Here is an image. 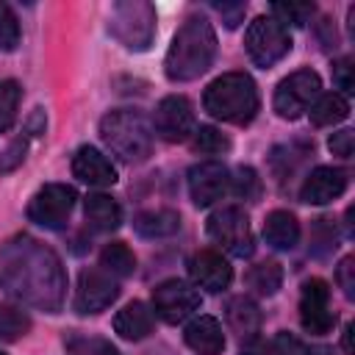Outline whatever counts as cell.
Instances as JSON below:
<instances>
[{"label": "cell", "instance_id": "1", "mask_svg": "<svg viewBox=\"0 0 355 355\" xmlns=\"http://www.w3.org/2000/svg\"><path fill=\"white\" fill-rule=\"evenodd\" d=\"M3 288L47 313H58L67 294V277L58 255L31 236H17L0 250Z\"/></svg>", "mask_w": 355, "mask_h": 355}, {"label": "cell", "instance_id": "2", "mask_svg": "<svg viewBox=\"0 0 355 355\" xmlns=\"http://www.w3.org/2000/svg\"><path fill=\"white\" fill-rule=\"evenodd\" d=\"M216 58V33L211 28V22L205 17H189L164 58V72L169 80L175 83H186L200 78L202 72H208V67Z\"/></svg>", "mask_w": 355, "mask_h": 355}, {"label": "cell", "instance_id": "3", "mask_svg": "<svg viewBox=\"0 0 355 355\" xmlns=\"http://www.w3.org/2000/svg\"><path fill=\"white\" fill-rule=\"evenodd\" d=\"M202 105L214 119L230 125H250L258 114V89L247 72H225L208 83Z\"/></svg>", "mask_w": 355, "mask_h": 355}, {"label": "cell", "instance_id": "4", "mask_svg": "<svg viewBox=\"0 0 355 355\" xmlns=\"http://www.w3.org/2000/svg\"><path fill=\"white\" fill-rule=\"evenodd\" d=\"M153 125L141 111L133 108H116L103 116L100 122V139L103 144L125 164H139L153 150Z\"/></svg>", "mask_w": 355, "mask_h": 355}, {"label": "cell", "instance_id": "5", "mask_svg": "<svg viewBox=\"0 0 355 355\" xmlns=\"http://www.w3.org/2000/svg\"><path fill=\"white\" fill-rule=\"evenodd\" d=\"M244 47H247V55L255 67L269 69L291 53V33L272 14L269 17L263 14V17H255L250 22L247 36H244Z\"/></svg>", "mask_w": 355, "mask_h": 355}, {"label": "cell", "instance_id": "6", "mask_svg": "<svg viewBox=\"0 0 355 355\" xmlns=\"http://www.w3.org/2000/svg\"><path fill=\"white\" fill-rule=\"evenodd\" d=\"M108 28L128 50H147L155 36V11L150 3L141 0L116 3Z\"/></svg>", "mask_w": 355, "mask_h": 355}, {"label": "cell", "instance_id": "7", "mask_svg": "<svg viewBox=\"0 0 355 355\" xmlns=\"http://www.w3.org/2000/svg\"><path fill=\"white\" fill-rule=\"evenodd\" d=\"M208 236L230 255L250 258L255 252V239L250 230V216L239 205H225L208 216Z\"/></svg>", "mask_w": 355, "mask_h": 355}, {"label": "cell", "instance_id": "8", "mask_svg": "<svg viewBox=\"0 0 355 355\" xmlns=\"http://www.w3.org/2000/svg\"><path fill=\"white\" fill-rule=\"evenodd\" d=\"M322 78L313 69H297L283 78L275 89V111L283 119H300L319 97Z\"/></svg>", "mask_w": 355, "mask_h": 355}, {"label": "cell", "instance_id": "9", "mask_svg": "<svg viewBox=\"0 0 355 355\" xmlns=\"http://www.w3.org/2000/svg\"><path fill=\"white\" fill-rule=\"evenodd\" d=\"M78 191L67 183H47L42 186L28 202V219L47 230H61L75 208Z\"/></svg>", "mask_w": 355, "mask_h": 355}, {"label": "cell", "instance_id": "10", "mask_svg": "<svg viewBox=\"0 0 355 355\" xmlns=\"http://www.w3.org/2000/svg\"><path fill=\"white\" fill-rule=\"evenodd\" d=\"M200 302H202L200 291H197L191 283L178 280V277L164 280V283H158V286L153 288V311H155V316H161L166 324L183 322L186 316H191V313L200 308Z\"/></svg>", "mask_w": 355, "mask_h": 355}, {"label": "cell", "instance_id": "11", "mask_svg": "<svg viewBox=\"0 0 355 355\" xmlns=\"http://www.w3.org/2000/svg\"><path fill=\"white\" fill-rule=\"evenodd\" d=\"M300 322L305 333L324 336L336 324V313L330 311V288L322 277H311L302 283V297H300Z\"/></svg>", "mask_w": 355, "mask_h": 355}, {"label": "cell", "instance_id": "12", "mask_svg": "<svg viewBox=\"0 0 355 355\" xmlns=\"http://www.w3.org/2000/svg\"><path fill=\"white\" fill-rule=\"evenodd\" d=\"M153 133H158L164 141H186L194 133V111L191 103L180 94H169L158 103L153 116Z\"/></svg>", "mask_w": 355, "mask_h": 355}, {"label": "cell", "instance_id": "13", "mask_svg": "<svg viewBox=\"0 0 355 355\" xmlns=\"http://www.w3.org/2000/svg\"><path fill=\"white\" fill-rule=\"evenodd\" d=\"M119 297L116 280L103 269H83L78 275L75 288V311L78 313H100Z\"/></svg>", "mask_w": 355, "mask_h": 355}, {"label": "cell", "instance_id": "14", "mask_svg": "<svg viewBox=\"0 0 355 355\" xmlns=\"http://www.w3.org/2000/svg\"><path fill=\"white\" fill-rule=\"evenodd\" d=\"M230 189V172L219 161H202L189 169V194L197 208H205L222 200Z\"/></svg>", "mask_w": 355, "mask_h": 355}, {"label": "cell", "instance_id": "15", "mask_svg": "<svg viewBox=\"0 0 355 355\" xmlns=\"http://www.w3.org/2000/svg\"><path fill=\"white\" fill-rule=\"evenodd\" d=\"M189 275L194 280L197 288H205L211 294H219L230 286L233 280V266L227 263V258H222V252L216 250H200L189 258Z\"/></svg>", "mask_w": 355, "mask_h": 355}, {"label": "cell", "instance_id": "16", "mask_svg": "<svg viewBox=\"0 0 355 355\" xmlns=\"http://www.w3.org/2000/svg\"><path fill=\"white\" fill-rule=\"evenodd\" d=\"M347 191V172L338 166H316L300 189V200L308 205H324Z\"/></svg>", "mask_w": 355, "mask_h": 355}, {"label": "cell", "instance_id": "17", "mask_svg": "<svg viewBox=\"0 0 355 355\" xmlns=\"http://www.w3.org/2000/svg\"><path fill=\"white\" fill-rule=\"evenodd\" d=\"M72 175L89 186H111L116 183V169L114 164L97 150V147H80L72 155Z\"/></svg>", "mask_w": 355, "mask_h": 355}, {"label": "cell", "instance_id": "18", "mask_svg": "<svg viewBox=\"0 0 355 355\" xmlns=\"http://www.w3.org/2000/svg\"><path fill=\"white\" fill-rule=\"evenodd\" d=\"M225 319H227L230 330H233L241 341H255V338H258V333H261V322H263L261 308H258L250 297H244V294H239V297H230V300H227Z\"/></svg>", "mask_w": 355, "mask_h": 355}, {"label": "cell", "instance_id": "19", "mask_svg": "<svg viewBox=\"0 0 355 355\" xmlns=\"http://www.w3.org/2000/svg\"><path fill=\"white\" fill-rule=\"evenodd\" d=\"M183 338L197 355H222V349H225V333L214 316H197L186 327Z\"/></svg>", "mask_w": 355, "mask_h": 355}, {"label": "cell", "instance_id": "20", "mask_svg": "<svg viewBox=\"0 0 355 355\" xmlns=\"http://www.w3.org/2000/svg\"><path fill=\"white\" fill-rule=\"evenodd\" d=\"M153 324H155L153 311H150L144 302H139V300L128 302V305L114 316V333L122 336V338H128V341H141V338H147V336L153 333Z\"/></svg>", "mask_w": 355, "mask_h": 355}, {"label": "cell", "instance_id": "21", "mask_svg": "<svg viewBox=\"0 0 355 355\" xmlns=\"http://www.w3.org/2000/svg\"><path fill=\"white\" fill-rule=\"evenodd\" d=\"M263 239L275 250H291L300 241V222L291 211H269L263 219Z\"/></svg>", "mask_w": 355, "mask_h": 355}, {"label": "cell", "instance_id": "22", "mask_svg": "<svg viewBox=\"0 0 355 355\" xmlns=\"http://www.w3.org/2000/svg\"><path fill=\"white\" fill-rule=\"evenodd\" d=\"M83 214H86V222L100 230V233H108V230H116L122 225V208L114 197L108 194H89L83 200Z\"/></svg>", "mask_w": 355, "mask_h": 355}, {"label": "cell", "instance_id": "23", "mask_svg": "<svg viewBox=\"0 0 355 355\" xmlns=\"http://www.w3.org/2000/svg\"><path fill=\"white\" fill-rule=\"evenodd\" d=\"M133 230L144 239H166L180 230V214L172 208H153L141 211L133 219Z\"/></svg>", "mask_w": 355, "mask_h": 355}, {"label": "cell", "instance_id": "24", "mask_svg": "<svg viewBox=\"0 0 355 355\" xmlns=\"http://www.w3.org/2000/svg\"><path fill=\"white\" fill-rule=\"evenodd\" d=\"M308 111H311V122L316 128H327V125H338L341 119L349 116V103L344 94L330 92V94H319Z\"/></svg>", "mask_w": 355, "mask_h": 355}, {"label": "cell", "instance_id": "25", "mask_svg": "<svg viewBox=\"0 0 355 355\" xmlns=\"http://www.w3.org/2000/svg\"><path fill=\"white\" fill-rule=\"evenodd\" d=\"M244 283L250 286V291H255L261 297H272L283 286V266L277 261H261L247 272Z\"/></svg>", "mask_w": 355, "mask_h": 355}, {"label": "cell", "instance_id": "26", "mask_svg": "<svg viewBox=\"0 0 355 355\" xmlns=\"http://www.w3.org/2000/svg\"><path fill=\"white\" fill-rule=\"evenodd\" d=\"M100 266H103L108 275H114V277H130V275L136 272V255L130 252L128 244L111 241V244H105L103 252H100Z\"/></svg>", "mask_w": 355, "mask_h": 355}, {"label": "cell", "instance_id": "27", "mask_svg": "<svg viewBox=\"0 0 355 355\" xmlns=\"http://www.w3.org/2000/svg\"><path fill=\"white\" fill-rule=\"evenodd\" d=\"M31 330V316L22 308L0 305V338L3 341H19Z\"/></svg>", "mask_w": 355, "mask_h": 355}, {"label": "cell", "instance_id": "28", "mask_svg": "<svg viewBox=\"0 0 355 355\" xmlns=\"http://www.w3.org/2000/svg\"><path fill=\"white\" fill-rule=\"evenodd\" d=\"M338 247V230H336V222L327 219V216H319L313 219L311 225V250L316 255H327Z\"/></svg>", "mask_w": 355, "mask_h": 355}, {"label": "cell", "instance_id": "29", "mask_svg": "<svg viewBox=\"0 0 355 355\" xmlns=\"http://www.w3.org/2000/svg\"><path fill=\"white\" fill-rule=\"evenodd\" d=\"M272 349H275V355H333L330 347L305 344V341H300L291 333H277L275 341H272Z\"/></svg>", "mask_w": 355, "mask_h": 355}, {"label": "cell", "instance_id": "30", "mask_svg": "<svg viewBox=\"0 0 355 355\" xmlns=\"http://www.w3.org/2000/svg\"><path fill=\"white\" fill-rule=\"evenodd\" d=\"M19 97H22V89L17 80H0V133L14 125Z\"/></svg>", "mask_w": 355, "mask_h": 355}, {"label": "cell", "instance_id": "31", "mask_svg": "<svg viewBox=\"0 0 355 355\" xmlns=\"http://www.w3.org/2000/svg\"><path fill=\"white\" fill-rule=\"evenodd\" d=\"M313 14H316L313 3H275L272 6V17L286 28L288 25H305Z\"/></svg>", "mask_w": 355, "mask_h": 355}, {"label": "cell", "instance_id": "32", "mask_svg": "<svg viewBox=\"0 0 355 355\" xmlns=\"http://www.w3.org/2000/svg\"><path fill=\"white\" fill-rule=\"evenodd\" d=\"M194 147L205 155H222V153L230 150V139L222 130L211 128V125H200L194 130Z\"/></svg>", "mask_w": 355, "mask_h": 355}, {"label": "cell", "instance_id": "33", "mask_svg": "<svg viewBox=\"0 0 355 355\" xmlns=\"http://www.w3.org/2000/svg\"><path fill=\"white\" fill-rule=\"evenodd\" d=\"M22 33H19V22H17V14L11 11V6L0 3V50L11 53L17 50Z\"/></svg>", "mask_w": 355, "mask_h": 355}, {"label": "cell", "instance_id": "34", "mask_svg": "<svg viewBox=\"0 0 355 355\" xmlns=\"http://www.w3.org/2000/svg\"><path fill=\"white\" fill-rule=\"evenodd\" d=\"M230 189L244 197V200H258L261 194V178L255 175L252 166H239L236 169V178H230Z\"/></svg>", "mask_w": 355, "mask_h": 355}, {"label": "cell", "instance_id": "35", "mask_svg": "<svg viewBox=\"0 0 355 355\" xmlns=\"http://www.w3.org/2000/svg\"><path fill=\"white\" fill-rule=\"evenodd\" d=\"M69 347L83 352V355H119V349L111 341H105V338H80V341L72 338Z\"/></svg>", "mask_w": 355, "mask_h": 355}, {"label": "cell", "instance_id": "36", "mask_svg": "<svg viewBox=\"0 0 355 355\" xmlns=\"http://www.w3.org/2000/svg\"><path fill=\"white\" fill-rule=\"evenodd\" d=\"M352 58H341L333 64V83L344 92V94H352L355 92V78H352Z\"/></svg>", "mask_w": 355, "mask_h": 355}, {"label": "cell", "instance_id": "37", "mask_svg": "<svg viewBox=\"0 0 355 355\" xmlns=\"http://www.w3.org/2000/svg\"><path fill=\"white\" fill-rule=\"evenodd\" d=\"M25 153H28V141H25V139L11 141L8 150H6V155L0 158V172H11L14 166H19V164L25 161Z\"/></svg>", "mask_w": 355, "mask_h": 355}, {"label": "cell", "instance_id": "38", "mask_svg": "<svg viewBox=\"0 0 355 355\" xmlns=\"http://www.w3.org/2000/svg\"><path fill=\"white\" fill-rule=\"evenodd\" d=\"M327 147H330L333 155H338V158H349V155H352V147H355V136H352V130H338V133H333V136L327 139Z\"/></svg>", "mask_w": 355, "mask_h": 355}, {"label": "cell", "instance_id": "39", "mask_svg": "<svg viewBox=\"0 0 355 355\" xmlns=\"http://www.w3.org/2000/svg\"><path fill=\"white\" fill-rule=\"evenodd\" d=\"M352 272H355V258L347 255V258L338 263V269H336V280H338V286L344 288V294H347L349 300L355 297V280H352Z\"/></svg>", "mask_w": 355, "mask_h": 355}, {"label": "cell", "instance_id": "40", "mask_svg": "<svg viewBox=\"0 0 355 355\" xmlns=\"http://www.w3.org/2000/svg\"><path fill=\"white\" fill-rule=\"evenodd\" d=\"M216 11L222 14L227 28H236L241 22V17H244V3H216Z\"/></svg>", "mask_w": 355, "mask_h": 355}, {"label": "cell", "instance_id": "41", "mask_svg": "<svg viewBox=\"0 0 355 355\" xmlns=\"http://www.w3.org/2000/svg\"><path fill=\"white\" fill-rule=\"evenodd\" d=\"M322 31H324V33H322V44H324L327 50H330V47H336V28H333V22H330V19H324V22H322Z\"/></svg>", "mask_w": 355, "mask_h": 355}, {"label": "cell", "instance_id": "42", "mask_svg": "<svg viewBox=\"0 0 355 355\" xmlns=\"http://www.w3.org/2000/svg\"><path fill=\"white\" fill-rule=\"evenodd\" d=\"M344 349H347V355H352V324L344 327Z\"/></svg>", "mask_w": 355, "mask_h": 355}, {"label": "cell", "instance_id": "43", "mask_svg": "<svg viewBox=\"0 0 355 355\" xmlns=\"http://www.w3.org/2000/svg\"><path fill=\"white\" fill-rule=\"evenodd\" d=\"M241 355H266V352H263V349H258V347H250V349H244Z\"/></svg>", "mask_w": 355, "mask_h": 355}, {"label": "cell", "instance_id": "44", "mask_svg": "<svg viewBox=\"0 0 355 355\" xmlns=\"http://www.w3.org/2000/svg\"><path fill=\"white\" fill-rule=\"evenodd\" d=\"M0 355H6V352H3V349H0Z\"/></svg>", "mask_w": 355, "mask_h": 355}]
</instances>
